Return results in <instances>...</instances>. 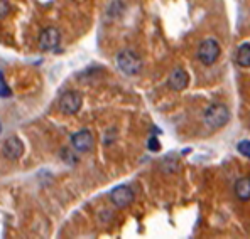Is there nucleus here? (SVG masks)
<instances>
[{
    "mask_svg": "<svg viewBox=\"0 0 250 239\" xmlns=\"http://www.w3.org/2000/svg\"><path fill=\"white\" fill-rule=\"evenodd\" d=\"M237 150H238V152H240L244 157H247V159H250V140H242V142H238Z\"/></svg>",
    "mask_w": 250,
    "mask_h": 239,
    "instance_id": "obj_14",
    "label": "nucleus"
},
{
    "mask_svg": "<svg viewBox=\"0 0 250 239\" xmlns=\"http://www.w3.org/2000/svg\"><path fill=\"white\" fill-rule=\"evenodd\" d=\"M235 196L240 201H250V177H242L235 184Z\"/></svg>",
    "mask_w": 250,
    "mask_h": 239,
    "instance_id": "obj_10",
    "label": "nucleus"
},
{
    "mask_svg": "<svg viewBox=\"0 0 250 239\" xmlns=\"http://www.w3.org/2000/svg\"><path fill=\"white\" fill-rule=\"evenodd\" d=\"M93 143H95V140H93V135H91L90 130H80L71 137L73 148L80 153L90 152V150L93 148Z\"/></svg>",
    "mask_w": 250,
    "mask_h": 239,
    "instance_id": "obj_6",
    "label": "nucleus"
},
{
    "mask_svg": "<svg viewBox=\"0 0 250 239\" xmlns=\"http://www.w3.org/2000/svg\"><path fill=\"white\" fill-rule=\"evenodd\" d=\"M60 40H61L60 31L54 27H47V29H44L41 37H39V47H41L42 51H54L60 46Z\"/></svg>",
    "mask_w": 250,
    "mask_h": 239,
    "instance_id": "obj_8",
    "label": "nucleus"
},
{
    "mask_svg": "<svg viewBox=\"0 0 250 239\" xmlns=\"http://www.w3.org/2000/svg\"><path fill=\"white\" fill-rule=\"evenodd\" d=\"M220 54H222V47H220V42L213 37H208L205 40H201V44L198 46V61L203 66H213L216 61H218Z\"/></svg>",
    "mask_w": 250,
    "mask_h": 239,
    "instance_id": "obj_3",
    "label": "nucleus"
},
{
    "mask_svg": "<svg viewBox=\"0 0 250 239\" xmlns=\"http://www.w3.org/2000/svg\"><path fill=\"white\" fill-rule=\"evenodd\" d=\"M117 66L127 76H135L142 71V59L132 49H124L117 54Z\"/></svg>",
    "mask_w": 250,
    "mask_h": 239,
    "instance_id": "obj_2",
    "label": "nucleus"
},
{
    "mask_svg": "<svg viewBox=\"0 0 250 239\" xmlns=\"http://www.w3.org/2000/svg\"><path fill=\"white\" fill-rule=\"evenodd\" d=\"M203 120L208 128L218 130V128H223L230 121V110L225 105H222V103H215V105L207 108Z\"/></svg>",
    "mask_w": 250,
    "mask_h": 239,
    "instance_id": "obj_1",
    "label": "nucleus"
},
{
    "mask_svg": "<svg viewBox=\"0 0 250 239\" xmlns=\"http://www.w3.org/2000/svg\"><path fill=\"white\" fill-rule=\"evenodd\" d=\"M83 105V96L78 91H66L60 98V111L64 115H75Z\"/></svg>",
    "mask_w": 250,
    "mask_h": 239,
    "instance_id": "obj_4",
    "label": "nucleus"
},
{
    "mask_svg": "<svg viewBox=\"0 0 250 239\" xmlns=\"http://www.w3.org/2000/svg\"><path fill=\"white\" fill-rule=\"evenodd\" d=\"M10 96H12V90H10L9 84H7L3 73L0 71V98H10Z\"/></svg>",
    "mask_w": 250,
    "mask_h": 239,
    "instance_id": "obj_13",
    "label": "nucleus"
},
{
    "mask_svg": "<svg viewBox=\"0 0 250 239\" xmlns=\"http://www.w3.org/2000/svg\"><path fill=\"white\" fill-rule=\"evenodd\" d=\"M134 197H135L134 190H132L128 185H119L110 192V201H112V204L120 209L130 205L132 202H134Z\"/></svg>",
    "mask_w": 250,
    "mask_h": 239,
    "instance_id": "obj_5",
    "label": "nucleus"
},
{
    "mask_svg": "<svg viewBox=\"0 0 250 239\" xmlns=\"http://www.w3.org/2000/svg\"><path fill=\"white\" fill-rule=\"evenodd\" d=\"M147 148H149L150 152H159V150H161L159 140H157L156 137H150V138H149V142H147Z\"/></svg>",
    "mask_w": 250,
    "mask_h": 239,
    "instance_id": "obj_15",
    "label": "nucleus"
},
{
    "mask_svg": "<svg viewBox=\"0 0 250 239\" xmlns=\"http://www.w3.org/2000/svg\"><path fill=\"white\" fill-rule=\"evenodd\" d=\"M188 84H189V76H188V73L181 68H176L167 78V86L171 88L172 91L186 90Z\"/></svg>",
    "mask_w": 250,
    "mask_h": 239,
    "instance_id": "obj_9",
    "label": "nucleus"
},
{
    "mask_svg": "<svg viewBox=\"0 0 250 239\" xmlns=\"http://www.w3.org/2000/svg\"><path fill=\"white\" fill-rule=\"evenodd\" d=\"M0 131H2V125H0Z\"/></svg>",
    "mask_w": 250,
    "mask_h": 239,
    "instance_id": "obj_17",
    "label": "nucleus"
},
{
    "mask_svg": "<svg viewBox=\"0 0 250 239\" xmlns=\"http://www.w3.org/2000/svg\"><path fill=\"white\" fill-rule=\"evenodd\" d=\"M237 64L242 68H250V42H244L237 49Z\"/></svg>",
    "mask_w": 250,
    "mask_h": 239,
    "instance_id": "obj_11",
    "label": "nucleus"
},
{
    "mask_svg": "<svg viewBox=\"0 0 250 239\" xmlns=\"http://www.w3.org/2000/svg\"><path fill=\"white\" fill-rule=\"evenodd\" d=\"M10 14V3L7 0H0V19Z\"/></svg>",
    "mask_w": 250,
    "mask_h": 239,
    "instance_id": "obj_16",
    "label": "nucleus"
},
{
    "mask_svg": "<svg viewBox=\"0 0 250 239\" xmlns=\"http://www.w3.org/2000/svg\"><path fill=\"white\" fill-rule=\"evenodd\" d=\"M2 153H3V157L10 162L19 160L22 157V153H24V143H22L17 137H10L5 143H3Z\"/></svg>",
    "mask_w": 250,
    "mask_h": 239,
    "instance_id": "obj_7",
    "label": "nucleus"
},
{
    "mask_svg": "<svg viewBox=\"0 0 250 239\" xmlns=\"http://www.w3.org/2000/svg\"><path fill=\"white\" fill-rule=\"evenodd\" d=\"M179 160H178V157H174V155H167V157H164L163 162H161V170L164 172V174H174V172H178L179 170Z\"/></svg>",
    "mask_w": 250,
    "mask_h": 239,
    "instance_id": "obj_12",
    "label": "nucleus"
}]
</instances>
